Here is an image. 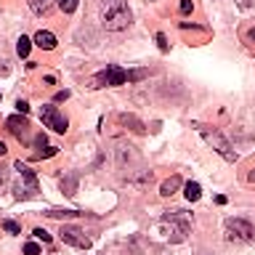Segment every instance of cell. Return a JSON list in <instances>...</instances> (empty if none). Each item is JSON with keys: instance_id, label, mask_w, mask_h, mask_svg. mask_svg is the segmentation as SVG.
<instances>
[{"instance_id": "obj_22", "label": "cell", "mask_w": 255, "mask_h": 255, "mask_svg": "<svg viewBox=\"0 0 255 255\" xmlns=\"http://www.w3.org/2000/svg\"><path fill=\"white\" fill-rule=\"evenodd\" d=\"M35 146H37V151L48 146V138H45V133H40V135H37V138H35Z\"/></svg>"}, {"instance_id": "obj_9", "label": "cell", "mask_w": 255, "mask_h": 255, "mask_svg": "<svg viewBox=\"0 0 255 255\" xmlns=\"http://www.w3.org/2000/svg\"><path fill=\"white\" fill-rule=\"evenodd\" d=\"M35 45L43 48V51H53V48H56V35H53V32H48V29H40L35 35Z\"/></svg>"}, {"instance_id": "obj_13", "label": "cell", "mask_w": 255, "mask_h": 255, "mask_svg": "<svg viewBox=\"0 0 255 255\" xmlns=\"http://www.w3.org/2000/svg\"><path fill=\"white\" fill-rule=\"evenodd\" d=\"M183 194H186V199H189V202H197V199L202 197V186H199L197 181H189L186 186H183Z\"/></svg>"}, {"instance_id": "obj_17", "label": "cell", "mask_w": 255, "mask_h": 255, "mask_svg": "<svg viewBox=\"0 0 255 255\" xmlns=\"http://www.w3.org/2000/svg\"><path fill=\"white\" fill-rule=\"evenodd\" d=\"M77 3H80V0H59V8H61L64 13H75L77 11Z\"/></svg>"}, {"instance_id": "obj_29", "label": "cell", "mask_w": 255, "mask_h": 255, "mask_svg": "<svg viewBox=\"0 0 255 255\" xmlns=\"http://www.w3.org/2000/svg\"><path fill=\"white\" fill-rule=\"evenodd\" d=\"M5 151H8V146H5V143H3V141H0V157H3V154H5Z\"/></svg>"}, {"instance_id": "obj_7", "label": "cell", "mask_w": 255, "mask_h": 255, "mask_svg": "<svg viewBox=\"0 0 255 255\" xmlns=\"http://www.w3.org/2000/svg\"><path fill=\"white\" fill-rule=\"evenodd\" d=\"M59 237H61V242H67L72 247H80V250H88L91 247V237H85V231L83 229H77V226H64L59 229Z\"/></svg>"}, {"instance_id": "obj_23", "label": "cell", "mask_w": 255, "mask_h": 255, "mask_svg": "<svg viewBox=\"0 0 255 255\" xmlns=\"http://www.w3.org/2000/svg\"><path fill=\"white\" fill-rule=\"evenodd\" d=\"M157 43H159V51H167V37L162 32H157Z\"/></svg>"}, {"instance_id": "obj_2", "label": "cell", "mask_w": 255, "mask_h": 255, "mask_svg": "<svg viewBox=\"0 0 255 255\" xmlns=\"http://www.w3.org/2000/svg\"><path fill=\"white\" fill-rule=\"evenodd\" d=\"M146 77V69H135V72H125L117 64H109L104 72L91 77V88H115V85H125V83H135V80Z\"/></svg>"}, {"instance_id": "obj_11", "label": "cell", "mask_w": 255, "mask_h": 255, "mask_svg": "<svg viewBox=\"0 0 255 255\" xmlns=\"http://www.w3.org/2000/svg\"><path fill=\"white\" fill-rule=\"evenodd\" d=\"M53 3H56V0H29V8H32V13L45 16V13L53 11Z\"/></svg>"}, {"instance_id": "obj_12", "label": "cell", "mask_w": 255, "mask_h": 255, "mask_svg": "<svg viewBox=\"0 0 255 255\" xmlns=\"http://www.w3.org/2000/svg\"><path fill=\"white\" fill-rule=\"evenodd\" d=\"M178 186H181V178H178V175H170L167 181H162V186H159V194H162V197H173L175 191H178Z\"/></svg>"}, {"instance_id": "obj_8", "label": "cell", "mask_w": 255, "mask_h": 255, "mask_svg": "<svg viewBox=\"0 0 255 255\" xmlns=\"http://www.w3.org/2000/svg\"><path fill=\"white\" fill-rule=\"evenodd\" d=\"M5 128H8V130H11L19 141H24V143L29 141V120H27V117H19V115L8 117V120H5Z\"/></svg>"}, {"instance_id": "obj_27", "label": "cell", "mask_w": 255, "mask_h": 255, "mask_svg": "<svg viewBox=\"0 0 255 255\" xmlns=\"http://www.w3.org/2000/svg\"><path fill=\"white\" fill-rule=\"evenodd\" d=\"M69 99V91H61V93H56V101H67Z\"/></svg>"}, {"instance_id": "obj_19", "label": "cell", "mask_w": 255, "mask_h": 255, "mask_svg": "<svg viewBox=\"0 0 255 255\" xmlns=\"http://www.w3.org/2000/svg\"><path fill=\"white\" fill-rule=\"evenodd\" d=\"M3 229L8 231V234H19V231H21V226L16 221H3Z\"/></svg>"}, {"instance_id": "obj_5", "label": "cell", "mask_w": 255, "mask_h": 255, "mask_svg": "<svg viewBox=\"0 0 255 255\" xmlns=\"http://www.w3.org/2000/svg\"><path fill=\"white\" fill-rule=\"evenodd\" d=\"M223 231H226V239L234 245H242V242H250V239L255 237V229L250 221L245 218H229L226 226H223Z\"/></svg>"}, {"instance_id": "obj_26", "label": "cell", "mask_w": 255, "mask_h": 255, "mask_svg": "<svg viewBox=\"0 0 255 255\" xmlns=\"http://www.w3.org/2000/svg\"><path fill=\"white\" fill-rule=\"evenodd\" d=\"M245 40H247V43H255V27L245 32Z\"/></svg>"}, {"instance_id": "obj_24", "label": "cell", "mask_w": 255, "mask_h": 255, "mask_svg": "<svg viewBox=\"0 0 255 255\" xmlns=\"http://www.w3.org/2000/svg\"><path fill=\"white\" fill-rule=\"evenodd\" d=\"M181 13H191V8H194V5H191V0H181Z\"/></svg>"}, {"instance_id": "obj_15", "label": "cell", "mask_w": 255, "mask_h": 255, "mask_svg": "<svg viewBox=\"0 0 255 255\" xmlns=\"http://www.w3.org/2000/svg\"><path fill=\"white\" fill-rule=\"evenodd\" d=\"M61 189H64V194H75V191H77V178H75V175H67V178H61Z\"/></svg>"}, {"instance_id": "obj_14", "label": "cell", "mask_w": 255, "mask_h": 255, "mask_svg": "<svg viewBox=\"0 0 255 255\" xmlns=\"http://www.w3.org/2000/svg\"><path fill=\"white\" fill-rule=\"evenodd\" d=\"M29 48H32V40L29 37H19V40H16V53H19L21 56V59H27V56H29Z\"/></svg>"}, {"instance_id": "obj_3", "label": "cell", "mask_w": 255, "mask_h": 255, "mask_svg": "<svg viewBox=\"0 0 255 255\" xmlns=\"http://www.w3.org/2000/svg\"><path fill=\"white\" fill-rule=\"evenodd\" d=\"M130 8H128L125 0H104L101 3V24L104 29L109 32H117V29H125L130 24Z\"/></svg>"}, {"instance_id": "obj_16", "label": "cell", "mask_w": 255, "mask_h": 255, "mask_svg": "<svg viewBox=\"0 0 255 255\" xmlns=\"http://www.w3.org/2000/svg\"><path fill=\"white\" fill-rule=\"evenodd\" d=\"M45 215L48 218H72V215H85V213H77V210H48Z\"/></svg>"}, {"instance_id": "obj_1", "label": "cell", "mask_w": 255, "mask_h": 255, "mask_svg": "<svg viewBox=\"0 0 255 255\" xmlns=\"http://www.w3.org/2000/svg\"><path fill=\"white\" fill-rule=\"evenodd\" d=\"M159 229L165 231V239H167V242L181 245L183 239L189 237V231H191V213L167 210L162 218H159Z\"/></svg>"}, {"instance_id": "obj_4", "label": "cell", "mask_w": 255, "mask_h": 255, "mask_svg": "<svg viewBox=\"0 0 255 255\" xmlns=\"http://www.w3.org/2000/svg\"><path fill=\"white\" fill-rule=\"evenodd\" d=\"M194 128H197V133L202 135V138L210 143V146L218 151V154L226 159V162H237V151L231 149V143L223 138V135L215 130V128H210V125H202V123H194Z\"/></svg>"}, {"instance_id": "obj_10", "label": "cell", "mask_w": 255, "mask_h": 255, "mask_svg": "<svg viewBox=\"0 0 255 255\" xmlns=\"http://www.w3.org/2000/svg\"><path fill=\"white\" fill-rule=\"evenodd\" d=\"M13 170L21 175V181H27L29 186H35V189H37V175L29 170V165H24V162H16V165H13Z\"/></svg>"}, {"instance_id": "obj_6", "label": "cell", "mask_w": 255, "mask_h": 255, "mask_svg": "<svg viewBox=\"0 0 255 255\" xmlns=\"http://www.w3.org/2000/svg\"><path fill=\"white\" fill-rule=\"evenodd\" d=\"M40 120H43L45 128H51V130H56V133H67V128H69L67 117H64L53 104H45V107L40 109Z\"/></svg>"}, {"instance_id": "obj_21", "label": "cell", "mask_w": 255, "mask_h": 255, "mask_svg": "<svg viewBox=\"0 0 255 255\" xmlns=\"http://www.w3.org/2000/svg\"><path fill=\"white\" fill-rule=\"evenodd\" d=\"M32 234H35V239H40V242H51V234H48L45 229H35Z\"/></svg>"}, {"instance_id": "obj_28", "label": "cell", "mask_w": 255, "mask_h": 255, "mask_svg": "<svg viewBox=\"0 0 255 255\" xmlns=\"http://www.w3.org/2000/svg\"><path fill=\"white\" fill-rule=\"evenodd\" d=\"M247 181H250V183L255 181V167H253V170H250V173H247Z\"/></svg>"}, {"instance_id": "obj_25", "label": "cell", "mask_w": 255, "mask_h": 255, "mask_svg": "<svg viewBox=\"0 0 255 255\" xmlns=\"http://www.w3.org/2000/svg\"><path fill=\"white\" fill-rule=\"evenodd\" d=\"M16 109H19V112H21V115H27V112H29V104L19 99V101H16Z\"/></svg>"}, {"instance_id": "obj_30", "label": "cell", "mask_w": 255, "mask_h": 255, "mask_svg": "<svg viewBox=\"0 0 255 255\" xmlns=\"http://www.w3.org/2000/svg\"><path fill=\"white\" fill-rule=\"evenodd\" d=\"M199 255H210V253H199Z\"/></svg>"}, {"instance_id": "obj_18", "label": "cell", "mask_w": 255, "mask_h": 255, "mask_svg": "<svg viewBox=\"0 0 255 255\" xmlns=\"http://www.w3.org/2000/svg\"><path fill=\"white\" fill-rule=\"evenodd\" d=\"M56 151H59V146H45V149L35 151V159H48V157H53Z\"/></svg>"}, {"instance_id": "obj_20", "label": "cell", "mask_w": 255, "mask_h": 255, "mask_svg": "<svg viewBox=\"0 0 255 255\" xmlns=\"http://www.w3.org/2000/svg\"><path fill=\"white\" fill-rule=\"evenodd\" d=\"M24 255H40V245L37 242H27L24 245Z\"/></svg>"}]
</instances>
